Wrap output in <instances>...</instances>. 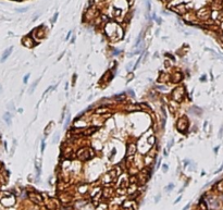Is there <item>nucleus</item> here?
Returning a JSON list of instances; mask_svg holds the SVG:
<instances>
[{
    "mask_svg": "<svg viewBox=\"0 0 223 210\" xmlns=\"http://www.w3.org/2000/svg\"><path fill=\"white\" fill-rule=\"evenodd\" d=\"M77 157L81 159L82 161H86V160H89L95 156V151L91 149V148H86V147H83L81 148L79 150H77Z\"/></svg>",
    "mask_w": 223,
    "mask_h": 210,
    "instance_id": "obj_1",
    "label": "nucleus"
},
{
    "mask_svg": "<svg viewBox=\"0 0 223 210\" xmlns=\"http://www.w3.org/2000/svg\"><path fill=\"white\" fill-rule=\"evenodd\" d=\"M0 201H1V204L5 206V207H11V206H13L14 202H15V198H14L13 195L10 193H3Z\"/></svg>",
    "mask_w": 223,
    "mask_h": 210,
    "instance_id": "obj_2",
    "label": "nucleus"
},
{
    "mask_svg": "<svg viewBox=\"0 0 223 210\" xmlns=\"http://www.w3.org/2000/svg\"><path fill=\"white\" fill-rule=\"evenodd\" d=\"M184 95H185V89L183 86H178V87L175 88L173 92H172V98L177 101V102H181L184 98Z\"/></svg>",
    "mask_w": 223,
    "mask_h": 210,
    "instance_id": "obj_3",
    "label": "nucleus"
},
{
    "mask_svg": "<svg viewBox=\"0 0 223 210\" xmlns=\"http://www.w3.org/2000/svg\"><path fill=\"white\" fill-rule=\"evenodd\" d=\"M176 128H177L178 131L182 132V133H185L186 131H187V129H188V120H187V118H186V117H182L180 120L177 121V123H176Z\"/></svg>",
    "mask_w": 223,
    "mask_h": 210,
    "instance_id": "obj_4",
    "label": "nucleus"
},
{
    "mask_svg": "<svg viewBox=\"0 0 223 210\" xmlns=\"http://www.w3.org/2000/svg\"><path fill=\"white\" fill-rule=\"evenodd\" d=\"M98 130H99L98 126H91V128H88V129L84 130L81 135H83V136H90L91 134H94L95 132H97Z\"/></svg>",
    "mask_w": 223,
    "mask_h": 210,
    "instance_id": "obj_5",
    "label": "nucleus"
},
{
    "mask_svg": "<svg viewBox=\"0 0 223 210\" xmlns=\"http://www.w3.org/2000/svg\"><path fill=\"white\" fill-rule=\"evenodd\" d=\"M137 151V146L135 144H130L129 146H127V156L129 157H132V156H134L135 154H136Z\"/></svg>",
    "mask_w": 223,
    "mask_h": 210,
    "instance_id": "obj_6",
    "label": "nucleus"
},
{
    "mask_svg": "<svg viewBox=\"0 0 223 210\" xmlns=\"http://www.w3.org/2000/svg\"><path fill=\"white\" fill-rule=\"evenodd\" d=\"M30 198L35 202V204H42V202H43L42 196L39 194H37V193H31L30 194Z\"/></svg>",
    "mask_w": 223,
    "mask_h": 210,
    "instance_id": "obj_7",
    "label": "nucleus"
},
{
    "mask_svg": "<svg viewBox=\"0 0 223 210\" xmlns=\"http://www.w3.org/2000/svg\"><path fill=\"white\" fill-rule=\"evenodd\" d=\"M23 45L25 47H27V48H32V47H34V40L30 37V36H27V37H25L23 39Z\"/></svg>",
    "mask_w": 223,
    "mask_h": 210,
    "instance_id": "obj_8",
    "label": "nucleus"
},
{
    "mask_svg": "<svg viewBox=\"0 0 223 210\" xmlns=\"http://www.w3.org/2000/svg\"><path fill=\"white\" fill-rule=\"evenodd\" d=\"M12 50H13V47H9V48L7 49V50H5V52H3V55H2V58H1V62H3V61L7 60V58H8V57L11 55Z\"/></svg>",
    "mask_w": 223,
    "mask_h": 210,
    "instance_id": "obj_9",
    "label": "nucleus"
},
{
    "mask_svg": "<svg viewBox=\"0 0 223 210\" xmlns=\"http://www.w3.org/2000/svg\"><path fill=\"white\" fill-rule=\"evenodd\" d=\"M108 110H109L108 107H104V108H99V109H97L95 112H96L97 114H102V113H106V112H108Z\"/></svg>",
    "mask_w": 223,
    "mask_h": 210,
    "instance_id": "obj_10",
    "label": "nucleus"
},
{
    "mask_svg": "<svg viewBox=\"0 0 223 210\" xmlns=\"http://www.w3.org/2000/svg\"><path fill=\"white\" fill-rule=\"evenodd\" d=\"M182 78H183V75L181 73H176L175 74V77L173 78V82L174 83H180L182 81Z\"/></svg>",
    "mask_w": 223,
    "mask_h": 210,
    "instance_id": "obj_11",
    "label": "nucleus"
},
{
    "mask_svg": "<svg viewBox=\"0 0 223 210\" xmlns=\"http://www.w3.org/2000/svg\"><path fill=\"white\" fill-rule=\"evenodd\" d=\"M139 109H140V107L138 106V104H132V106L127 107V110H129V111H137Z\"/></svg>",
    "mask_w": 223,
    "mask_h": 210,
    "instance_id": "obj_12",
    "label": "nucleus"
},
{
    "mask_svg": "<svg viewBox=\"0 0 223 210\" xmlns=\"http://www.w3.org/2000/svg\"><path fill=\"white\" fill-rule=\"evenodd\" d=\"M3 119H5V121L8 123V124L11 123V114L9 113V112H6L5 115H3Z\"/></svg>",
    "mask_w": 223,
    "mask_h": 210,
    "instance_id": "obj_13",
    "label": "nucleus"
},
{
    "mask_svg": "<svg viewBox=\"0 0 223 210\" xmlns=\"http://www.w3.org/2000/svg\"><path fill=\"white\" fill-rule=\"evenodd\" d=\"M38 82H39V78H38V79H37V81H36V82L34 83V84H33V85H32V87L30 88V93H31V94L33 93V90H34V89H35V87H36V85H37V83H38Z\"/></svg>",
    "mask_w": 223,
    "mask_h": 210,
    "instance_id": "obj_14",
    "label": "nucleus"
},
{
    "mask_svg": "<svg viewBox=\"0 0 223 210\" xmlns=\"http://www.w3.org/2000/svg\"><path fill=\"white\" fill-rule=\"evenodd\" d=\"M114 99H115V100H124V99H125V96H124V95L115 96V97H114Z\"/></svg>",
    "mask_w": 223,
    "mask_h": 210,
    "instance_id": "obj_15",
    "label": "nucleus"
},
{
    "mask_svg": "<svg viewBox=\"0 0 223 210\" xmlns=\"http://www.w3.org/2000/svg\"><path fill=\"white\" fill-rule=\"evenodd\" d=\"M148 142L150 143L151 145H153V142H155V136H150V138L148 139Z\"/></svg>",
    "mask_w": 223,
    "mask_h": 210,
    "instance_id": "obj_16",
    "label": "nucleus"
},
{
    "mask_svg": "<svg viewBox=\"0 0 223 210\" xmlns=\"http://www.w3.org/2000/svg\"><path fill=\"white\" fill-rule=\"evenodd\" d=\"M28 77H30V74H26V75H25V77H24V79H23V82L25 83V84H26V83H27V79H28Z\"/></svg>",
    "mask_w": 223,
    "mask_h": 210,
    "instance_id": "obj_17",
    "label": "nucleus"
},
{
    "mask_svg": "<svg viewBox=\"0 0 223 210\" xmlns=\"http://www.w3.org/2000/svg\"><path fill=\"white\" fill-rule=\"evenodd\" d=\"M172 145H173V139H172V140H170V143H169V146H168V148L170 149V148L172 147Z\"/></svg>",
    "mask_w": 223,
    "mask_h": 210,
    "instance_id": "obj_18",
    "label": "nucleus"
},
{
    "mask_svg": "<svg viewBox=\"0 0 223 210\" xmlns=\"http://www.w3.org/2000/svg\"><path fill=\"white\" fill-rule=\"evenodd\" d=\"M44 150H45V143L43 142L42 143V151H44Z\"/></svg>",
    "mask_w": 223,
    "mask_h": 210,
    "instance_id": "obj_19",
    "label": "nucleus"
},
{
    "mask_svg": "<svg viewBox=\"0 0 223 210\" xmlns=\"http://www.w3.org/2000/svg\"><path fill=\"white\" fill-rule=\"evenodd\" d=\"M57 16H58V14H54V16H53V19H52V22H54V21L57 20Z\"/></svg>",
    "mask_w": 223,
    "mask_h": 210,
    "instance_id": "obj_20",
    "label": "nucleus"
},
{
    "mask_svg": "<svg viewBox=\"0 0 223 210\" xmlns=\"http://www.w3.org/2000/svg\"><path fill=\"white\" fill-rule=\"evenodd\" d=\"M163 171H164V172L168 171V165H163Z\"/></svg>",
    "mask_w": 223,
    "mask_h": 210,
    "instance_id": "obj_21",
    "label": "nucleus"
},
{
    "mask_svg": "<svg viewBox=\"0 0 223 210\" xmlns=\"http://www.w3.org/2000/svg\"><path fill=\"white\" fill-rule=\"evenodd\" d=\"M1 88H2V87H1V84H0V92H1Z\"/></svg>",
    "mask_w": 223,
    "mask_h": 210,
    "instance_id": "obj_22",
    "label": "nucleus"
}]
</instances>
